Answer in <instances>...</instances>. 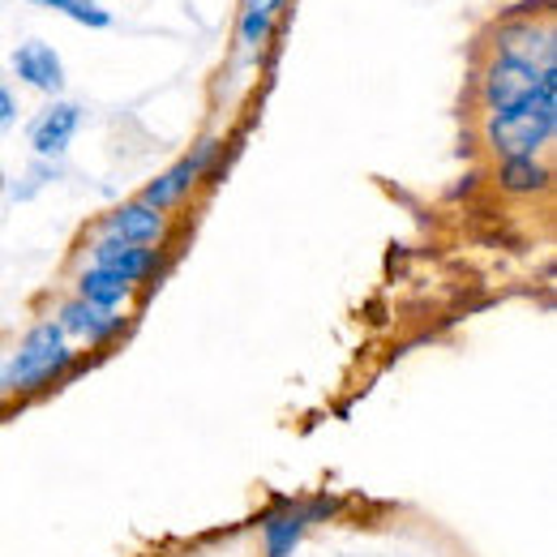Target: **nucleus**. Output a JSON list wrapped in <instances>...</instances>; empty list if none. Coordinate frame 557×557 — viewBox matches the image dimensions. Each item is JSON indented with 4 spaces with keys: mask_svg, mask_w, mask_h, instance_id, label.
Returning a JSON list of instances; mask_svg holds the SVG:
<instances>
[{
    "mask_svg": "<svg viewBox=\"0 0 557 557\" xmlns=\"http://www.w3.org/2000/svg\"><path fill=\"white\" fill-rule=\"evenodd\" d=\"M557 134V73L536 86L519 108L488 112L485 141L497 159H536Z\"/></svg>",
    "mask_w": 557,
    "mask_h": 557,
    "instance_id": "f257e3e1",
    "label": "nucleus"
},
{
    "mask_svg": "<svg viewBox=\"0 0 557 557\" xmlns=\"http://www.w3.org/2000/svg\"><path fill=\"white\" fill-rule=\"evenodd\" d=\"M73 344L65 339V331L57 322H35L26 331V339L17 344V351L0 364V382L4 395H35L44 386H52L57 377H65L73 369Z\"/></svg>",
    "mask_w": 557,
    "mask_h": 557,
    "instance_id": "f03ea898",
    "label": "nucleus"
},
{
    "mask_svg": "<svg viewBox=\"0 0 557 557\" xmlns=\"http://www.w3.org/2000/svg\"><path fill=\"white\" fill-rule=\"evenodd\" d=\"M219 150H223V141L219 138H202L189 154H185V159H176L168 172H159V176L141 189L138 202L154 207L159 214H168L172 207H181V202L202 185V176L219 163Z\"/></svg>",
    "mask_w": 557,
    "mask_h": 557,
    "instance_id": "7ed1b4c3",
    "label": "nucleus"
},
{
    "mask_svg": "<svg viewBox=\"0 0 557 557\" xmlns=\"http://www.w3.org/2000/svg\"><path fill=\"white\" fill-rule=\"evenodd\" d=\"M554 77V73H541L515 57H493L485 70V82H481V95H485V108L488 112H506V108H519L528 95H536V86Z\"/></svg>",
    "mask_w": 557,
    "mask_h": 557,
    "instance_id": "20e7f679",
    "label": "nucleus"
},
{
    "mask_svg": "<svg viewBox=\"0 0 557 557\" xmlns=\"http://www.w3.org/2000/svg\"><path fill=\"white\" fill-rule=\"evenodd\" d=\"M52 322L65 331V339L90 344V348H103V344H112V339H121V335L129 331V318H125V313L95 309V305H86V300H77V296L57 309V318H52Z\"/></svg>",
    "mask_w": 557,
    "mask_h": 557,
    "instance_id": "39448f33",
    "label": "nucleus"
},
{
    "mask_svg": "<svg viewBox=\"0 0 557 557\" xmlns=\"http://www.w3.org/2000/svg\"><path fill=\"white\" fill-rule=\"evenodd\" d=\"M335 502H318V506H283L275 515H267L262 523V557H296V549L305 545V532L331 515Z\"/></svg>",
    "mask_w": 557,
    "mask_h": 557,
    "instance_id": "423d86ee",
    "label": "nucleus"
},
{
    "mask_svg": "<svg viewBox=\"0 0 557 557\" xmlns=\"http://www.w3.org/2000/svg\"><path fill=\"white\" fill-rule=\"evenodd\" d=\"M168 236V214H159L146 202H125L99 223V240H121V245H141L154 249Z\"/></svg>",
    "mask_w": 557,
    "mask_h": 557,
    "instance_id": "0eeeda50",
    "label": "nucleus"
},
{
    "mask_svg": "<svg viewBox=\"0 0 557 557\" xmlns=\"http://www.w3.org/2000/svg\"><path fill=\"white\" fill-rule=\"evenodd\" d=\"M77 129H82V108L70 103V99H52V103L30 121L26 138H30V150H35L39 159H61V154L70 150V141L77 138Z\"/></svg>",
    "mask_w": 557,
    "mask_h": 557,
    "instance_id": "6e6552de",
    "label": "nucleus"
},
{
    "mask_svg": "<svg viewBox=\"0 0 557 557\" xmlns=\"http://www.w3.org/2000/svg\"><path fill=\"white\" fill-rule=\"evenodd\" d=\"M90 267H99L108 275L125 278L129 287H138L146 278H154V271L163 267V253L159 249H141V245H121V240H95Z\"/></svg>",
    "mask_w": 557,
    "mask_h": 557,
    "instance_id": "1a4fd4ad",
    "label": "nucleus"
},
{
    "mask_svg": "<svg viewBox=\"0 0 557 557\" xmlns=\"http://www.w3.org/2000/svg\"><path fill=\"white\" fill-rule=\"evenodd\" d=\"M497 52L502 57H515L523 65L541 73H557V39L549 26H536V22H515L497 35Z\"/></svg>",
    "mask_w": 557,
    "mask_h": 557,
    "instance_id": "9d476101",
    "label": "nucleus"
},
{
    "mask_svg": "<svg viewBox=\"0 0 557 557\" xmlns=\"http://www.w3.org/2000/svg\"><path fill=\"white\" fill-rule=\"evenodd\" d=\"M9 65L13 73L26 82V86H35V90H44V95H57L61 99V90H65V61L57 57V48L52 44H44V39H26L22 48H13V57H9Z\"/></svg>",
    "mask_w": 557,
    "mask_h": 557,
    "instance_id": "9b49d317",
    "label": "nucleus"
},
{
    "mask_svg": "<svg viewBox=\"0 0 557 557\" xmlns=\"http://www.w3.org/2000/svg\"><path fill=\"white\" fill-rule=\"evenodd\" d=\"M134 296V287L125 283V278L108 275V271H99V267H86L82 275H77V300H86V305H95V309H108V313H121V305Z\"/></svg>",
    "mask_w": 557,
    "mask_h": 557,
    "instance_id": "f8f14e48",
    "label": "nucleus"
},
{
    "mask_svg": "<svg viewBox=\"0 0 557 557\" xmlns=\"http://www.w3.org/2000/svg\"><path fill=\"white\" fill-rule=\"evenodd\" d=\"M497 185L515 198L549 189V168L541 159H497Z\"/></svg>",
    "mask_w": 557,
    "mask_h": 557,
    "instance_id": "ddd939ff",
    "label": "nucleus"
},
{
    "mask_svg": "<svg viewBox=\"0 0 557 557\" xmlns=\"http://www.w3.org/2000/svg\"><path fill=\"white\" fill-rule=\"evenodd\" d=\"M30 4L57 9V13L73 17L77 26H90V30H108V26H112V13H108L103 4H95V0H30Z\"/></svg>",
    "mask_w": 557,
    "mask_h": 557,
    "instance_id": "4468645a",
    "label": "nucleus"
},
{
    "mask_svg": "<svg viewBox=\"0 0 557 557\" xmlns=\"http://www.w3.org/2000/svg\"><path fill=\"white\" fill-rule=\"evenodd\" d=\"M271 30H275V17L253 13V9L240 13V44H245V48H262V44L271 39Z\"/></svg>",
    "mask_w": 557,
    "mask_h": 557,
    "instance_id": "2eb2a0df",
    "label": "nucleus"
},
{
    "mask_svg": "<svg viewBox=\"0 0 557 557\" xmlns=\"http://www.w3.org/2000/svg\"><path fill=\"white\" fill-rule=\"evenodd\" d=\"M13 116H17V103H13V95H9V86L0 82V134L13 125Z\"/></svg>",
    "mask_w": 557,
    "mask_h": 557,
    "instance_id": "dca6fc26",
    "label": "nucleus"
},
{
    "mask_svg": "<svg viewBox=\"0 0 557 557\" xmlns=\"http://www.w3.org/2000/svg\"><path fill=\"white\" fill-rule=\"evenodd\" d=\"M245 9H253V13H267V17H275L278 9H283V0H245Z\"/></svg>",
    "mask_w": 557,
    "mask_h": 557,
    "instance_id": "f3484780",
    "label": "nucleus"
},
{
    "mask_svg": "<svg viewBox=\"0 0 557 557\" xmlns=\"http://www.w3.org/2000/svg\"><path fill=\"white\" fill-rule=\"evenodd\" d=\"M0 395H4V382H0Z\"/></svg>",
    "mask_w": 557,
    "mask_h": 557,
    "instance_id": "a211bd4d",
    "label": "nucleus"
}]
</instances>
